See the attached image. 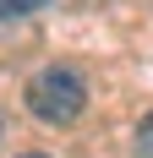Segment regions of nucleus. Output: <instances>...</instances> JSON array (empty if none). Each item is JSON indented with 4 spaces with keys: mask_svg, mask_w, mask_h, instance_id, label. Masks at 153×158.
Returning a JSON list of instances; mask_svg holds the SVG:
<instances>
[{
    "mask_svg": "<svg viewBox=\"0 0 153 158\" xmlns=\"http://www.w3.org/2000/svg\"><path fill=\"white\" fill-rule=\"evenodd\" d=\"M0 131H6V126H0Z\"/></svg>",
    "mask_w": 153,
    "mask_h": 158,
    "instance_id": "39448f33",
    "label": "nucleus"
},
{
    "mask_svg": "<svg viewBox=\"0 0 153 158\" xmlns=\"http://www.w3.org/2000/svg\"><path fill=\"white\" fill-rule=\"evenodd\" d=\"M28 158H44V153H28Z\"/></svg>",
    "mask_w": 153,
    "mask_h": 158,
    "instance_id": "20e7f679",
    "label": "nucleus"
},
{
    "mask_svg": "<svg viewBox=\"0 0 153 158\" xmlns=\"http://www.w3.org/2000/svg\"><path fill=\"white\" fill-rule=\"evenodd\" d=\"M49 0H0V22H16V16H28V11H44Z\"/></svg>",
    "mask_w": 153,
    "mask_h": 158,
    "instance_id": "f03ea898",
    "label": "nucleus"
},
{
    "mask_svg": "<svg viewBox=\"0 0 153 158\" xmlns=\"http://www.w3.org/2000/svg\"><path fill=\"white\" fill-rule=\"evenodd\" d=\"M137 158H153V109L142 114V126H137Z\"/></svg>",
    "mask_w": 153,
    "mask_h": 158,
    "instance_id": "7ed1b4c3",
    "label": "nucleus"
},
{
    "mask_svg": "<svg viewBox=\"0 0 153 158\" xmlns=\"http://www.w3.org/2000/svg\"><path fill=\"white\" fill-rule=\"evenodd\" d=\"M28 109L44 126H76L82 109H88V82L76 77L71 65H44L28 82Z\"/></svg>",
    "mask_w": 153,
    "mask_h": 158,
    "instance_id": "f257e3e1",
    "label": "nucleus"
}]
</instances>
